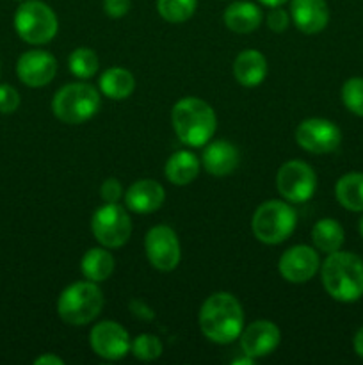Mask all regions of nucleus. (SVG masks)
I'll return each instance as SVG.
<instances>
[{"instance_id":"8","label":"nucleus","mask_w":363,"mask_h":365,"mask_svg":"<svg viewBox=\"0 0 363 365\" xmlns=\"http://www.w3.org/2000/svg\"><path fill=\"white\" fill-rule=\"evenodd\" d=\"M91 232L105 248H121L132 234V220L120 203H103L93 212Z\"/></svg>"},{"instance_id":"32","label":"nucleus","mask_w":363,"mask_h":365,"mask_svg":"<svg viewBox=\"0 0 363 365\" xmlns=\"http://www.w3.org/2000/svg\"><path fill=\"white\" fill-rule=\"evenodd\" d=\"M100 196L105 203H117L123 195V185L117 178H107L100 187Z\"/></svg>"},{"instance_id":"11","label":"nucleus","mask_w":363,"mask_h":365,"mask_svg":"<svg viewBox=\"0 0 363 365\" xmlns=\"http://www.w3.org/2000/svg\"><path fill=\"white\" fill-rule=\"evenodd\" d=\"M295 143L306 152L322 155L335 152L340 146L342 132L333 121L324 118H308L295 128Z\"/></svg>"},{"instance_id":"4","label":"nucleus","mask_w":363,"mask_h":365,"mask_svg":"<svg viewBox=\"0 0 363 365\" xmlns=\"http://www.w3.org/2000/svg\"><path fill=\"white\" fill-rule=\"evenodd\" d=\"M103 309L102 289L95 282H75L60 292L57 299V314L71 327L93 323Z\"/></svg>"},{"instance_id":"33","label":"nucleus","mask_w":363,"mask_h":365,"mask_svg":"<svg viewBox=\"0 0 363 365\" xmlns=\"http://www.w3.org/2000/svg\"><path fill=\"white\" fill-rule=\"evenodd\" d=\"M130 0H103V11L109 18H123L130 11Z\"/></svg>"},{"instance_id":"28","label":"nucleus","mask_w":363,"mask_h":365,"mask_svg":"<svg viewBox=\"0 0 363 365\" xmlns=\"http://www.w3.org/2000/svg\"><path fill=\"white\" fill-rule=\"evenodd\" d=\"M130 351L141 362H153V360H157L162 355L164 348L159 337L152 334H141L132 341Z\"/></svg>"},{"instance_id":"34","label":"nucleus","mask_w":363,"mask_h":365,"mask_svg":"<svg viewBox=\"0 0 363 365\" xmlns=\"http://www.w3.org/2000/svg\"><path fill=\"white\" fill-rule=\"evenodd\" d=\"M36 365H63L64 360L56 355H41L34 360Z\"/></svg>"},{"instance_id":"19","label":"nucleus","mask_w":363,"mask_h":365,"mask_svg":"<svg viewBox=\"0 0 363 365\" xmlns=\"http://www.w3.org/2000/svg\"><path fill=\"white\" fill-rule=\"evenodd\" d=\"M267 59L255 48L242 50L233 61V77L244 88H256L267 77Z\"/></svg>"},{"instance_id":"26","label":"nucleus","mask_w":363,"mask_h":365,"mask_svg":"<svg viewBox=\"0 0 363 365\" xmlns=\"http://www.w3.org/2000/svg\"><path fill=\"white\" fill-rule=\"evenodd\" d=\"M100 61L98 56L93 48H88V46H78L68 57V68L73 73V77L82 78H91L95 77L96 71H98Z\"/></svg>"},{"instance_id":"2","label":"nucleus","mask_w":363,"mask_h":365,"mask_svg":"<svg viewBox=\"0 0 363 365\" xmlns=\"http://www.w3.org/2000/svg\"><path fill=\"white\" fill-rule=\"evenodd\" d=\"M320 280L333 299L354 303L363 296V260L349 252L330 253L320 266Z\"/></svg>"},{"instance_id":"14","label":"nucleus","mask_w":363,"mask_h":365,"mask_svg":"<svg viewBox=\"0 0 363 365\" xmlns=\"http://www.w3.org/2000/svg\"><path fill=\"white\" fill-rule=\"evenodd\" d=\"M57 73V61L46 50H28L16 63V75L28 88H43L50 84Z\"/></svg>"},{"instance_id":"20","label":"nucleus","mask_w":363,"mask_h":365,"mask_svg":"<svg viewBox=\"0 0 363 365\" xmlns=\"http://www.w3.org/2000/svg\"><path fill=\"white\" fill-rule=\"evenodd\" d=\"M224 25L230 29L231 32L237 34H249V32L256 31L263 20V13L256 4L248 2V0H241V2H233L226 7L223 14Z\"/></svg>"},{"instance_id":"15","label":"nucleus","mask_w":363,"mask_h":365,"mask_svg":"<svg viewBox=\"0 0 363 365\" xmlns=\"http://www.w3.org/2000/svg\"><path fill=\"white\" fill-rule=\"evenodd\" d=\"M281 331L273 321L258 319L244 328L241 334V349L251 359L270 355L280 346Z\"/></svg>"},{"instance_id":"22","label":"nucleus","mask_w":363,"mask_h":365,"mask_svg":"<svg viewBox=\"0 0 363 365\" xmlns=\"http://www.w3.org/2000/svg\"><path fill=\"white\" fill-rule=\"evenodd\" d=\"M312 241L313 246L319 252L330 255V253L342 250L345 241V232L337 220H333V217H324V220H319L313 225Z\"/></svg>"},{"instance_id":"17","label":"nucleus","mask_w":363,"mask_h":365,"mask_svg":"<svg viewBox=\"0 0 363 365\" xmlns=\"http://www.w3.org/2000/svg\"><path fill=\"white\" fill-rule=\"evenodd\" d=\"M166 191L162 185L152 178L134 182L125 192V205L135 214H152L162 207Z\"/></svg>"},{"instance_id":"1","label":"nucleus","mask_w":363,"mask_h":365,"mask_svg":"<svg viewBox=\"0 0 363 365\" xmlns=\"http://www.w3.org/2000/svg\"><path fill=\"white\" fill-rule=\"evenodd\" d=\"M199 328L209 341L216 344H230L241 337L244 330V310L238 299L230 292H216L199 309Z\"/></svg>"},{"instance_id":"37","label":"nucleus","mask_w":363,"mask_h":365,"mask_svg":"<svg viewBox=\"0 0 363 365\" xmlns=\"http://www.w3.org/2000/svg\"><path fill=\"white\" fill-rule=\"evenodd\" d=\"M359 234H362V237H363V216H362V220H359Z\"/></svg>"},{"instance_id":"31","label":"nucleus","mask_w":363,"mask_h":365,"mask_svg":"<svg viewBox=\"0 0 363 365\" xmlns=\"http://www.w3.org/2000/svg\"><path fill=\"white\" fill-rule=\"evenodd\" d=\"M288 25H290V13L281 9V6L270 7V11L267 13V27L280 34V32L287 31Z\"/></svg>"},{"instance_id":"12","label":"nucleus","mask_w":363,"mask_h":365,"mask_svg":"<svg viewBox=\"0 0 363 365\" xmlns=\"http://www.w3.org/2000/svg\"><path fill=\"white\" fill-rule=\"evenodd\" d=\"M91 349L103 360H121L130 353L128 331L116 321H102L89 334Z\"/></svg>"},{"instance_id":"18","label":"nucleus","mask_w":363,"mask_h":365,"mask_svg":"<svg viewBox=\"0 0 363 365\" xmlns=\"http://www.w3.org/2000/svg\"><path fill=\"white\" fill-rule=\"evenodd\" d=\"M241 163L237 146L231 145L230 141H210L205 145L201 155V166L212 177H226L233 173Z\"/></svg>"},{"instance_id":"10","label":"nucleus","mask_w":363,"mask_h":365,"mask_svg":"<svg viewBox=\"0 0 363 365\" xmlns=\"http://www.w3.org/2000/svg\"><path fill=\"white\" fill-rule=\"evenodd\" d=\"M144 250L149 264L162 273L177 269L182 259L178 235L167 225H157L149 228L144 237Z\"/></svg>"},{"instance_id":"25","label":"nucleus","mask_w":363,"mask_h":365,"mask_svg":"<svg viewBox=\"0 0 363 365\" xmlns=\"http://www.w3.org/2000/svg\"><path fill=\"white\" fill-rule=\"evenodd\" d=\"M335 196L344 209L351 212H363V173L352 171L338 178Z\"/></svg>"},{"instance_id":"27","label":"nucleus","mask_w":363,"mask_h":365,"mask_svg":"<svg viewBox=\"0 0 363 365\" xmlns=\"http://www.w3.org/2000/svg\"><path fill=\"white\" fill-rule=\"evenodd\" d=\"M198 0H157L159 14L169 24H184L196 13Z\"/></svg>"},{"instance_id":"13","label":"nucleus","mask_w":363,"mask_h":365,"mask_svg":"<svg viewBox=\"0 0 363 365\" xmlns=\"http://www.w3.org/2000/svg\"><path fill=\"white\" fill-rule=\"evenodd\" d=\"M320 269L319 253L306 245L288 248L278 262V271L290 284H306Z\"/></svg>"},{"instance_id":"30","label":"nucleus","mask_w":363,"mask_h":365,"mask_svg":"<svg viewBox=\"0 0 363 365\" xmlns=\"http://www.w3.org/2000/svg\"><path fill=\"white\" fill-rule=\"evenodd\" d=\"M20 107V95L9 84H0V113L11 114Z\"/></svg>"},{"instance_id":"16","label":"nucleus","mask_w":363,"mask_h":365,"mask_svg":"<svg viewBox=\"0 0 363 365\" xmlns=\"http://www.w3.org/2000/svg\"><path fill=\"white\" fill-rule=\"evenodd\" d=\"M290 20L305 34H319L330 21L326 0H290Z\"/></svg>"},{"instance_id":"36","label":"nucleus","mask_w":363,"mask_h":365,"mask_svg":"<svg viewBox=\"0 0 363 365\" xmlns=\"http://www.w3.org/2000/svg\"><path fill=\"white\" fill-rule=\"evenodd\" d=\"M258 2L267 7H278V6H283V4L288 2V0H258Z\"/></svg>"},{"instance_id":"3","label":"nucleus","mask_w":363,"mask_h":365,"mask_svg":"<svg viewBox=\"0 0 363 365\" xmlns=\"http://www.w3.org/2000/svg\"><path fill=\"white\" fill-rule=\"evenodd\" d=\"M171 121L177 138L189 148H201L214 138L217 118L205 100L187 96L178 100L171 110Z\"/></svg>"},{"instance_id":"23","label":"nucleus","mask_w":363,"mask_h":365,"mask_svg":"<svg viewBox=\"0 0 363 365\" xmlns=\"http://www.w3.org/2000/svg\"><path fill=\"white\" fill-rule=\"evenodd\" d=\"M100 91L110 100H125L134 93L135 78L125 68H109L102 73L98 81Z\"/></svg>"},{"instance_id":"35","label":"nucleus","mask_w":363,"mask_h":365,"mask_svg":"<svg viewBox=\"0 0 363 365\" xmlns=\"http://www.w3.org/2000/svg\"><path fill=\"white\" fill-rule=\"evenodd\" d=\"M352 346H354V351L359 359H363V327L356 331L354 341H352Z\"/></svg>"},{"instance_id":"9","label":"nucleus","mask_w":363,"mask_h":365,"mask_svg":"<svg viewBox=\"0 0 363 365\" xmlns=\"http://www.w3.org/2000/svg\"><path fill=\"white\" fill-rule=\"evenodd\" d=\"M276 187L281 198L290 203H305L315 195L317 175L305 160H288L278 170Z\"/></svg>"},{"instance_id":"5","label":"nucleus","mask_w":363,"mask_h":365,"mask_svg":"<svg viewBox=\"0 0 363 365\" xmlns=\"http://www.w3.org/2000/svg\"><path fill=\"white\" fill-rule=\"evenodd\" d=\"M298 214L281 200L263 202L251 217V230L255 237L263 245H280L287 241L295 230Z\"/></svg>"},{"instance_id":"6","label":"nucleus","mask_w":363,"mask_h":365,"mask_svg":"<svg viewBox=\"0 0 363 365\" xmlns=\"http://www.w3.org/2000/svg\"><path fill=\"white\" fill-rule=\"evenodd\" d=\"M100 109V93L85 82L66 84L56 93L52 110L56 118L68 125H82Z\"/></svg>"},{"instance_id":"29","label":"nucleus","mask_w":363,"mask_h":365,"mask_svg":"<svg viewBox=\"0 0 363 365\" xmlns=\"http://www.w3.org/2000/svg\"><path fill=\"white\" fill-rule=\"evenodd\" d=\"M342 102L349 113L363 118V77H351L344 82Z\"/></svg>"},{"instance_id":"24","label":"nucleus","mask_w":363,"mask_h":365,"mask_svg":"<svg viewBox=\"0 0 363 365\" xmlns=\"http://www.w3.org/2000/svg\"><path fill=\"white\" fill-rule=\"evenodd\" d=\"M80 271L85 280H91L95 284L105 282L114 273V257L109 250L91 248L84 253L80 260Z\"/></svg>"},{"instance_id":"7","label":"nucleus","mask_w":363,"mask_h":365,"mask_svg":"<svg viewBox=\"0 0 363 365\" xmlns=\"http://www.w3.org/2000/svg\"><path fill=\"white\" fill-rule=\"evenodd\" d=\"M14 29L25 43L45 45L56 38L59 20L48 4L41 0H23L14 13Z\"/></svg>"},{"instance_id":"21","label":"nucleus","mask_w":363,"mask_h":365,"mask_svg":"<svg viewBox=\"0 0 363 365\" xmlns=\"http://www.w3.org/2000/svg\"><path fill=\"white\" fill-rule=\"evenodd\" d=\"M201 170V160L189 150H178L164 166V175L174 185H189L196 180Z\"/></svg>"}]
</instances>
